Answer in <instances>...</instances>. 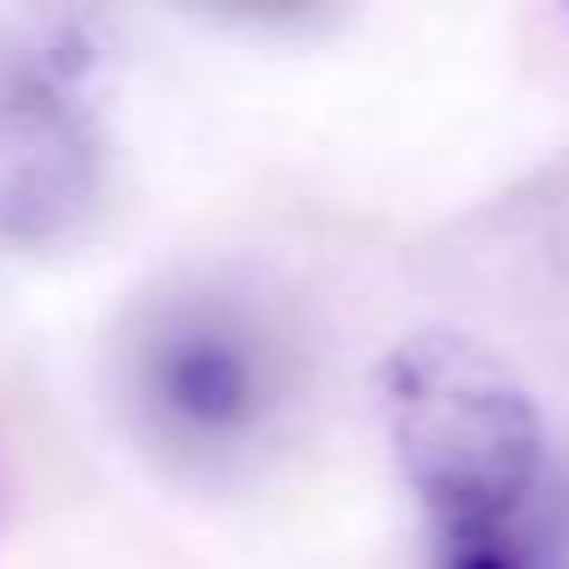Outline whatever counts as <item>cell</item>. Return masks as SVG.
<instances>
[{"mask_svg":"<svg viewBox=\"0 0 569 569\" xmlns=\"http://www.w3.org/2000/svg\"><path fill=\"white\" fill-rule=\"evenodd\" d=\"M380 410L435 569H563L545 410L502 356L459 331L405 337Z\"/></svg>","mask_w":569,"mask_h":569,"instance_id":"obj_1","label":"cell"},{"mask_svg":"<svg viewBox=\"0 0 569 569\" xmlns=\"http://www.w3.org/2000/svg\"><path fill=\"white\" fill-rule=\"evenodd\" d=\"M117 386L136 435L166 466L221 478L282 435L300 392V356L263 300L221 282H184L129 319Z\"/></svg>","mask_w":569,"mask_h":569,"instance_id":"obj_2","label":"cell"},{"mask_svg":"<svg viewBox=\"0 0 569 569\" xmlns=\"http://www.w3.org/2000/svg\"><path fill=\"white\" fill-rule=\"evenodd\" d=\"M99 50L68 19H0V246L50 251L104 209Z\"/></svg>","mask_w":569,"mask_h":569,"instance_id":"obj_3","label":"cell"}]
</instances>
